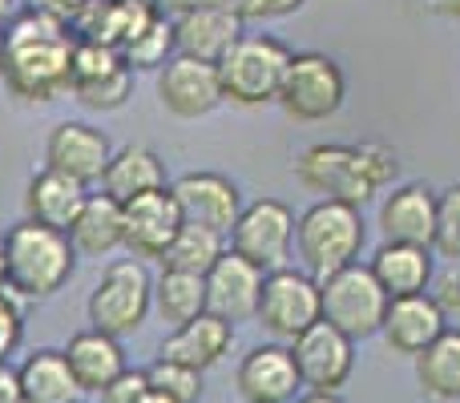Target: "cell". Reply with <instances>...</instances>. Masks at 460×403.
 <instances>
[{
	"label": "cell",
	"instance_id": "bcb514c9",
	"mask_svg": "<svg viewBox=\"0 0 460 403\" xmlns=\"http://www.w3.org/2000/svg\"><path fill=\"white\" fill-rule=\"evenodd\" d=\"M0 73H4V29H0Z\"/></svg>",
	"mask_w": 460,
	"mask_h": 403
},
{
	"label": "cell",
	"instance_id": "5b68a950",
	"mask_svg": "<svg viewBox=\"0 0 460 403\" xmlns=\"http://www.w3.org/2000/svg\"><path fill=\"white\" fill-rule=\"evenodd\" d=\"M384 311H388V291L376 283L372 267H340L332 275L319 278V315L323 323L340 327L348 339H372L384 327Z\"/></svg>",
	"mask_w": 460,
	"mask_h": 403
},
{
	"label": "cell",
	"instance_id": "277c9868",
	"mask_svg": "<svg viewBox=\"0 0 460 403\" xmlns=\"http://www.w3.org/2000/svg\"><path fill=\"white\" fill-rule=\"evenodd\" d=\"M291 48L270 32H243L226 57L218 61V81H223V101L243 105V110H262L279 101Z\"/></svg>",
	"mask_w": 460,
	"mask_h": 403
},
{
	"label": "cell",
	"instance_id": "3957f363",
	"mask_svg": "<svg viewBox=\"0 0 460 403\" xmlns=\"http://www.w3.org/2000/svg\"><path fill=\"white\" fill-rule=\"evenodd\" d=\"M364 242H367L364 210L348 206V202L319 198L295 222V250H299V258H303V270L315 278L359 262Z\"/></svg>",
	"mask_w": 460,
	"mask_h": 403
},
{
	"label": "cell",
	"instance_id": "8d00e7d4",
	"mask_svg": "<svg viewBox=\"0 0 460 403\" xmlns=\"http://www.w3.org/2000/svg\"><path fill=\"white\" fill-rule=\"evenodd\" d=\"M432 299H437V307L445 311V315H460V262L445 270V275H432Z\"/></svg>",
	"mask_w": 460,
	"mask_h": 403
},
{
	"label": "cell",
	"instance_id": "5bb4252c",
	"mask_svg": "<svg viewBox=\"0 0 460 403\" xmlns=\"http://www.w3.org/2000/svg\"><path fill=\"white\" fill-rule=\"evenodd\" d=\"M110 158H113L110 137L97 126H89V121H57V126L49 129L45 166L57 170V174L77 178L81 186L102 182Z\"/></svg>",
	"mask_w": 460,
	"mask_h": 403
},
{
	"label": "cell",
	"instance_id": "f6af8a7d",
	"mask_svg": "<svg viewBox=\"0 0 460 403\" xmlns=\"http://www.w3.org/2000/svg\"><path fill=\"white\" fill-rule=\"evenodd\" d=\"M142 403H174V399H166L162 391H146V399Z\"/></svg>",
	"mask_w": 460,
	"mask_h": 403
},
{
	"label": "cell",
	"instance_id": "484cf974",
	"mask_svg": "<svg viewBox=\"0 0 460 403\" xmlns=\"http://www.w3.org/2000/svg\"><path fill=\"white\" fill-rule=\"evenodd\" d=\"M16 375H21V396L29 403H81V396H85L69 359H65V351H53V347L32 351L16 367Z\"/></svg>",
	"mask_w": 460,
	"mask_h": 403
},
{
	"label": "cell",
	"instance_id": "74e56055",
	"mask_svg": "<svg viewBox=\"0 0 460 403\" xmlns=\"http://www.w3.org/2000/svg\"><path fill=\"white\" fill-rule=\"evenodd\" d=\"M307 0H246L243 21H283V16H295Z\"/></svg>",
	"mask_w": 460,
	"mask_h": 403
},
{
	"label": "cell",
	"instance_id": "60d3db41",
	"mask_svg": "<svg viewBox=\"0 0 460 403\" xmlns=\"http://www.w3.org/2000/svg\"><path fill=\"white\" fill-rule=\"evenodd\" d=\"M429 8L440 16H448V21H460V0H429Z\"/></svg>",
	"mask_w": 460,
	"mask_h": 403
},
{
	"label": "cell",
	"instance_id": "f546056e",
	"mask_svg": "<svg viewBox=\"0 0 460 403\" xmlns=\"http://www.w3.org/2000/svg\"><path fill=\"white\" fill-rule=\"evenodd\" d=\"M223 254H226V234H218V230H210V226H199V222H186V226L178 230V238L170 242V250L162 254V267L207 275Z\"/></svg>",
	"mask_w": 460,
	"mask_h": 403
},
{
	"label": "cell",
	"instance_id": "7bdbcfd3",
	"mask_svg": "<svg viewBox=\"0 0 460 403\" xmlns=\"http://www.w3.org/2000/svg\"><path fill=\"white\" fill-rule=\"evenodd\" d=\"M16 13V0H0V29H4V21H13Z\"/></svg>",
	"mask_w": 460,
	"mask_h": 403
},
{
	"label": "cell",
	"instance_id": "7402d4cb",
	"mask_svg": "<svg viewBox=\"0 0 460 403\" xmlns=\"http://www.w3.org/2000/svg\"><path fill=\"white\" fill-rule=\"evenodd\" d=\"M85 198H89V186H81L77 178L57 174V170L45 166L40 174L29 178V186H24V218L69 234L73 218L81 214Z\"/></svg>",
	"mask_w": 460,
	"mask_h": 403
},
{
	"label": "cell",
	"instance_id": "7c38bea8",
	"mask_svg": "<svg viewBox=\"0 0 460 403\" xmlns=\"http://www.w3.org/2000/svg\"><path fill=\"white\" fill-rule=\"evenodd\" d=\"M186 226L182 218V206H178L174 190L162 186V190H150V194H137L121 206V246H126L134 258H158L170 250V242L178 238V230Z\"/></svg>",
	"mask_w": 460,
	"mask_h": 403
},
{
	"label": "cell",
	"instance_id": "e0dca14e",
	"mask_svg": "<svg viewBox=\"0 0 460 403\" xmlns=\"http://www.w3.org/2000/svg\"><path fill=\"white\" fill-rule=\"evenodd\" d=\"M262 278L267 270L254 267L251 258L234 254L226 246V254L207 270V311L226 323H246L259 311V294H262Z\"/></svg>",
	"mask_w": 460,
	"mask_h": 403
},
{
	"label": "cell",
	"instance_id": "7dc6e473",
	"mask_svg": "<svg viewBox=\"0 0 460 403\" xmlns=\"http://www.w3.org/2000/svg\"><path fill=\"white\" fill-rule=\"evenodd\" d=\"M21 403H29V399H21Z\"/></svg>",
	"mask_w": 460,
	"mask_h": 403
},
{
	"label": "cell",
	"instance_id": "e575fe53",
	"mask_svg": "<svg viewBox=\"0 0 460 403\" xmlns=\"http://www.w3.org/2000/svg\"><path fill=\"white\" fill-rule=\"evenodd\" d=\"M21 339H24V311L16 302V294L4 286L0 291V359L13 355L21 347Z\"/></svg>",
	"mask_w": 460,
	"mask_h": 403
},
{
	"label": "cell",
	"instance_id": "8fae6325",
	"mask_svg": "<svg viewBox=\"0 0 460 403\" xmlns=\"http://www.w3.org/2000/svg\"><path fill=\"white\" fill-rule=\"evenodd\" d=\"M307 391H340L356 372V339L332 323H311L295 343H287Z\"/></svg>",
	"mask_w": 460,
	"mask_h": 403
},
{
	"label": "cell",
	"instance_id": "44dd1931",
	"mask_svg": "<svg viewBox=\"0 0 460 403\" xmlns=\"http://www.w3.org/2000/svg\"><path fill=\"white\" fill-rule=\"evenodd\" d=\"M230 347H234V323H226V319L202 311L199 319L174 327V331L162 339L158 355L162 359H174V364L194 367V372H207V367L223 364V355H226Z\"/></svg>",
	"mask_w": 460,
	"mask_h": 403
},
{
	"label": "cell",
	"instance_id": "cb8c5ba5",
	"mask_svg": "<svg viewBox=\"0 0 460 403\" xmlns=\"http://www.w3.org/2000/svg\"><path fill=\"white\" fill-rule=\"evenodd\" d=\"M65 359H69V367L85 396H102V391L126 372V351H121V343L113 339V335L97 331V327L73 335L69 347H65Z\"/></svg>",
	"mask_w": 460,
	"mask_h": 403
},
{
	"label": "cell",
	"instance_id": "83f0119b",
	"mask_svg": "<svg viewBox=\"0 0 460 403\" xmlns=\"http://www.w3.org/2000/svg\"><path fill=\"white\" fill-rule=\"evenodd\" d=\"M416 383L432 403L460 399V327H445L440 339L416 355Z\"/></svg>",
	"mask_w": 460,
	"mask_h": 403
},
{
	"label": "cell",
	"instance_id": "9c48e42d",
	"mask_svg": "<svg viewBox=\"0 0 460 403\" xmlns=\"http://www.w3.org/2000/svg\"><path fill=\"white\" fill-rule=\"evenodd\" d=\"M295 178L303 190L319 194L332 202H348L364 210L376 198V182L367 178L364 162H359V145H343V142H315L299 153L295 162Z\"/></svg>",
	"mask_w": 460,
	"mask_h": 403
},
{
	"label": "cell",
	"instance_id": "d6a6232c",
	"mask_svg": "<svg viewBox=\"0 0 460 403\" xmlns=\"http://www.w3.org/2000/svg\"><path fill=\"white\" fill-rule=\"evenodd\" d=\"M129 93H134V69H129V65H121L118 73H110V77H102V81H89V85L69 89L73 101H81L85 110H93V113L121 110V105L129 101Z\"/></svg>",
	"mask_w": 460,
	"mask_h": 403
},
{
	"label": "cell",
	"instance_id": "52a82bcc",
	"mask_svg": "<svg viewBox=\"0 0 460 403\" xmlns=\"http://www.w3.org/2000/svg\"><path fill=\"white\" fill-rule=\"evenodd\" d=\"M343 97H348V77H343L340 61L327 53H291V65H287L283 89H279V105L291 121L299 126H315V121H327L340 113Z\"/></svg>",
	"mask_w": 460,
	"mask_h": 403
},
{
	"label": "cell",
	"instance_id": "f35d334b",
	"mask_svg": "<svg viewBox=\"0 0 460 403\" xmlns=\"http://www.w3.org/2000/svg\"><path fill=\"white\" fill-rule=\"evenodd\" d=\"M21 375L16 367H8V359H0V403H21Z\"/></svg>",
	"mask_w": 460,
	"mask_h": 403
},
{
	"label": "cell",
	"instance_id": "6da1fadb",
	"mask_svg": "<svg viewBox=\"0 0 460 403\" xmlns=\"http://www.w3.org/2000/svg\"><path fill=\"white\" fill-rule=\"evenodd\" d=\"M77 37L65 21L24 8L4 32V85L21 101H57L69 93Z\"/></svg>",
	"mask_w": 460,
	"mask_h": 403
},
{
	"label": "cell",
	"instance_id": "4316f807",
	"mask_svg": "<svg viewBox=\"0 0 460 403\" xmlns=\"http://www.w3.org/2000/svg\"><path fill=\"white\" fill-rule=\"evenodd\" d=\"M121 202H113L110 194H89L81 214L69 226V242L77 250V258H105L121 246Z\"/></svg>",
	"mask_w": 460,
	"mask_h": 403
},
{
	"label": "cell",
	"instance_id": "ba28073f",
	"mask_svg": "<svg viewBox=\"0 0 460 403\" xmlns=\"http://www.w3.org/2000/svg\"><path fill=\"white\" fill-rule=\"evenodd\" d=\"M254 319L275 343H295L311 323L323 319L319 315V278L295 267L267 270Z\"/></svg>",
	"mask_w": 460,
	"mask_h": 403
},
{
	"label": "cell",
	"instance_id": "ac0fdd59",
	"mask_svg": "<svg viewBox=\"0 0 460 403\" xmlns=\"http://www.w3.org/2000/svg\"><path fill=\"white\" fill-rule=\"evenodd\" d=\"M448 327V315L437 307L429 291L420 294H400V299H388V311H384V343H388L392 355H408L416 359L424 347L440 339V331Z\"/></svg>",
	"mask_w": 460,
	"mask_h": 403
},
{
	"label": "cell",
	"instance_id": "ee69618b",
	"mask_svg": "<svg viewBox=\"0 0 460 403\" xmlns=\"http://www.w3.org/2000/svg\"><path fill=\"white\" fill-rule=\"evenodd\" d=\"M8 286V262H4V238H0V291Z\"/></svg>",
	"mask_w": 460,
	"mask_h": 403
},
{
	"label": "cell",
	"instance_id": "1f68e13d",
	"mask_svg": "<svg viewBox=\"0 0 460 403\" xmlns=\"http://www.w3.org/2000/svg\"><path fill=\"white\" fill-rule=\"evenodd\" d=\"M146 383H150V391H162L166 399L174 403H199L202 399V372H194V367L186 364H174V359H154L150 367H146Z\"/></svg>",
	"mask_w": 460,
	"mask_h": 403
},
{
	"label": "cell",
	"instance_id": "d590c367",
	"mask_svg": "<svg viewBox=\"0 0 460 403\" xmlns=\"http://www.w3.org/2000/svg\"><path fill=\"white\" fill-rule=\"evenodd\" d=\"M146 391H150V383H146V372H121L118 380L110 383V388L102 391V403H142Z\"/></svg>",
	"mask_w": 460,
	"mask_h": 403
},
{
	"label": "cell",
	"instance_id": "30bf717a",
	"mask_svg": "<svg viewBox=\"0 0 460 403\" xmlns=\"http://www.w3.org/2000/svg\"><path fill=\"white\" fill-rule=\"evenodd\" d=\"M295 210L279 198H254L243 206L238 222L230 226V250L251 258L254 267L275 270L287 267V254L295 246Z\"/></svg>",
	"mask_w": 460,
	"mask_h": 403
},
{
	"label": "cell",
	"instance_id": "ffe728a7",
	"mask_svg": "<svg viewBox=\"0 0 460 403\" xmlns=\"http://www.w3.org/2000/svg\"><path fill=\"white\" fill-rule=\"evenodd\" d=\"M243 37V16L226 13V8H210V4H194L182 8L174 16V45L178 53L199 57V61L218 65L226 57V48Z\"/></svg>",
	"mask_w": 460,
	"mask_h": 403
},
{
	"label": "cell",
	"instance_id": "9a60e30c",
	"mask_svg": "<svg viewBox=\"0 0 460 403\" xmlns=\"http://www.w3.org/2000/svg\"><path fill=\"white\" fill-rule=\"evenodd\" d=\"M238 396L246 403H295L303 391L299 367L287 343H259L238 364Z\"/></svg>",
	"mask_w": 460,
	"mask_h": 403
},
{
	"label": "cell",
	"instance_id": "4dcf8cb0",
	"mask_svg": "<svg viewBox=\"0 0 460 403\" xmlns=\"http://www.w3.org/2000/svg\"><path fill=\"white\" fill-rule=\"evenodd\" d=\"M174 53H178V45H174V16H162V13L154 16V21L146 24V29L137 32L126 48H121V57H126L129 69H162V65H166Z\"/></svg>",
	"mask_w": 460,
	"mask_h": 403
},
{
	"label": "cell",
	"instance_id": "d4e9b609",
	"mask_svg": "<svg viewBox=\"0 0 460 403\" xmlns=\"http://www.w3.org/2000/svg\"><path fill=\"white\" fill-rule=\"evenodd\" d=\"M162 186H170L166 162H162L150 145H121V150H113L110 166H105V174H102V194H110V198L121 206L129 198H137V194L162 190Z\"/></svg>",
	"mask_w": 460,
	"mask_h": 403
},
{
	"label": "cell",
	"instance_id": "4fadbf2b",
	"mask_svg": "<svg viewBox=\"0 0 460 403\" xmlns=\"http://www.w3.org/2000/svg\"><path fill=\"white\" fill-rule=\"evenodd\" d=\"M158 101L166 113L182 121L207 118L223 105V81H218V65L199 61V57L174 53L158 69Z\"/></svg>",
	"mask_w": 460,
	"mask_h": 403
},
{
	"label": "cell",
	"instance_id": "ab89813d",
	"mask_svg": "<svg viewBox=\"0 0 460 403\" xmlns=\"http://www.w3.org/2000/svg\"><path fill=\"white\" fill-rule=\"evenodd\" d=\"M170 4L182 13V8H194V4H210V8H226V13H238L243 16V8H246V0H170Z\"/></svg>",
	"mask_w": 460,
	"mask_h": 403
},
{
	"label": "cell",
	"instance_id": "b9f144b4",
	"mask_svg": "<svg viewBox=\"0 0 460 403\" xmlns=\"http://www.w3.org/2000/svg\"><path fill=\"white\" fill-rule=\"evenodd\" d=\"M295 403H343L335 391H307V396H299Z\"/></svg>",
	"mask_w": 460,
	"mask_h": 403
},
{
	"label": "cell",
	"instance_id": "836d02e7",
	"mask_svg": "<svg viewBox=\"0 0 460 403\" xmlns=\"http://www.w3.org/2000/svg\"><path fill=\"white\" fill-rule=\"evenodd\" d=\"M432 254L448 262H460V182L437 194V234H432Z\"/></svg>",
	"mask_w": 460,
	"mask_h": 403
},
{
	"label": "cell",
	"instance_id": "603a6c76",
	"mask_svg": "<svg viewBox=\"0 0 460 403\" xmlns=\"http://www.w3.org/2000/svg\"><path fill=\"white\" fill-rule=\"evenodd\" d=\"M367 267H372L376 283L388 291V299L429 291L432 275H437L432 246H412V242H380Z\"/></svg>",
	"mask_w": 460,
	"mask_h": 403
},
{
	"label": "cell",
	"instance_id": "8992f818",
	"mask_svg": "<svg viewBox=\"0 0 460 403\" xmlns=\"http://www.w3.org/2000/svg\"><path fill=\"white\" fill-rule=\"evenodd\" d=\"M150 307H154V278H150V270H146V262L118 258L102 270L85 311L97 331L121 339V335H134L137 327L146 323Z\"/></svg>",
	"mask_w": 460,
	"mask_h": 403
},
{
	"label": "cell",
	"instance_id": "d6986e66",
	"mask_svg": "<svg viewBox=\"0 0 460 403\" xmlns=\"http://www.w3.org/2000/svg\"><path fill=\"white\" fill-rule=\"evenodd\" d=\"M380 226L384 242H412V246H432L437 234V190L429 182H404L392 186L380 198Z\"/></svg>",
	"mask_w": 460,
	"mask_h": 403
},
{
	"label": "cell",
	"instance_id": "7a4b0ae2",
	"mask_svg": "<svg viewBox=\"0 0 460 403\" xmlns=\"http://www.w3.org/2000/svg\"><path fill=\"white\" fill-rule=\"evenodd\" d=\"M8 291L21 299H53L77 270V250L69 234L40 222H16L4 234Z\"/></svg>",
	"mask_w": 460,
	"mask_h": 403
},
{
	"label": "cell",
	"instance_id": "f1b7e54d",
	"mask_svg": "<svg viewBox=\"0 0 460 403\" xmlns=\"http://www.w3.org/2000/svg\"><path fill=\"white\" fill-rule=\"evenodd\" d=\"M154 307L170 327H182L207 311V275H190V270H170L154 278Z\"/></svg>",
	"mask_w": 460,
	"mask_h": 403
},
{
	"label": "cell",
	"instance_id": "2e32d148",
	"mask_svg": "<svg viewBox=\"0 0 460 403\" xmlns=\"http://www.w3.org/2000/svg\"><path fill=\"white\" fill-rule=\"evenodd\" d=\"M178 206H182L186 222H199V226H210L218 234H230V226L243 214V190L230 182L226 174H215V170H190V174L174 178L170 182Z\"/></svg>",
	"mask_w": 460,
	"mask_h": 403
}]
</instances>
